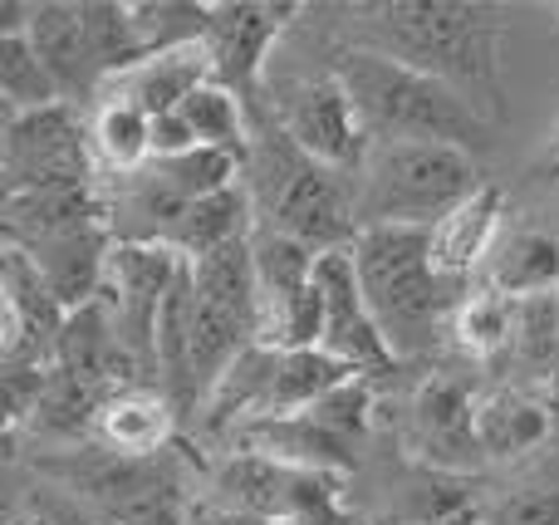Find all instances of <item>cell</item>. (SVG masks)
I'll use <instances>...</instances> for the list:
<instances>
[{"label": "cell", "instance_id": "obj_1", "mask_svg": "<svg viewBox=\"0 0 559 525\" xmlns=\"http://www.w3.org/2000/svg\"><path fill=\"white\" fill-rule=\"evenodd\" d=\"M358 20L354 45L393 55L423 74L452 84L481 118L506 114V10L501 5H462V0H378L348 10Z\"/></svg>", "mask_w": 559, "mask_h": 525}, {"label": "cell", "instance_id": "obj_2", "mask_svg": "<svg viewBox=\"0 0 559 525\" xmlns=\"http://www.w3.org/2000/svg\"><path fill=\"white\" fill-rule=\"evenodd\" d=\"M329 74L344 84L373 143H447L481 153L491 147V118H481L452 84L378 55L364 45H338L329 55Z\"/></svg>", "mask_w": 559, "mask_h": 525}, {"label": "cell", "instance_id": "obj_3", "mask_svg": "<svg viewBox=\"0 0 559 525\" xmlns=\"http://www.w3.org/2000/svg\"><path fill=\"white\" fill-rule=\"evenodd\" d=\"M241 182L255 202V231L289 236L314 255L348 251L358 241V182L314 163L275 118L251 128Z\"/></svg>", "mask_w": 559, "mask_h": 525}, {"label": "cell", "instance_id": "obj_4", "mask_svg": "<svg viewBox=\"0 0 559 525\" xmlns=\"http://www.w3.org/2000/svg\"><path fill=\"white\" fill-rule=\"evenodd\" d=\"M354 271L364 285V300L383 330L388 349L397 359L437 349L442 334H452V320L462 300L472 295L466 281H447L432 265L427 231L417 226H373L354 241Z\"/></svg>", "mask_w": 559, "mask_h": 525}, {"label": "cell", "instance_id": "obj_5", "mask_svg": "<svg viewBox=\"0 0 559 525\" xmlns=\"http://www.w3.org/2000/svg\"><path fill=\"white\" fill-rule=\"evenodd\" d=\"M358 182V231L417 226L432 231L447 212L486 187L481 163L447 143H373Z\"/></svg>", "mask_w": 559, "mask_h": 525}, {"label": "cell", "instance_id": "obj_6", "mask_svg": "<svg viewBox=\"0 0 559 525\" xmlns=\"http://www.w3.org/2000/svg\"><path fill=\"white\" fill-rule=\"evenodd\" d=\"M206 501L275 525H354L344 506V477L261 452H226L212 472Z\"/></svg>", "mask_w": 559, "mask_h": 525}, {"label": "cell", "instance_id": "obj_7", "mask_svg": "<svg viewBox=\"0 0 559 525\" xmlns=\"http://www.w3.org/2000/svg\"><path fill=\"white\" fill-rule=\"evenodd\" d=\"M265 94H271V118L314 163L348 177L364 172L368 153H373V138H368L344 84L329 74V64L314 69V74H280L265 84Z\"/></svg>", "mask_w": 559, "mask_h": 525}, {"label": "cell", "instance_id": "obj_8", "mask_svg": "<svg viewBox=\"0 0 559 525\" xmlns=\"http://www.w3.org/2000/svg\"><path fill=\"white\" fill-rule=\"evenodd\" d=\"M94 138L74 104H55L45 114L5 118L0 128V177L5 196L45 192V187H84L94 182Z\"/></svg>", "mask_w": 559, "mask_h": 525}, {"label": "cell", "instance_id": "obj_9", "mask_svg": "<svg viewBox=\"0 0 559 525\" xmlns=\"http://www.w3.org/2000/svg\"><path fill=\"white\" fill-rule=\"evenodd\" d=\"M299 15V5H271V0H216L212 5V29H206V55H212V79L222 88H231L246 104L255 123H271V104H261L265 94V64H271L275 39L285 35V25Z\"/></svg>", "mask_w": 559, "mask_h": 525}, {"label": "cell", "instance_id": "obj_10", "mask_svg": "<svg viewBox=\"0 0 559 525\" xmlns=\"http://www.w3.org/2000/svg\"><path fill=\"white\" fill-rule=\"evenodd\" d=\"M314 281L324 290V344L319 349L334 354L344 369H354L358 379H383L397 369V354L388 349L383 330H378L373 310L364 300V285L354 271V246L348 251H329L319 255Z\"/></svg>", "mask_w": 559, "mask_h": 525}, {"label": "cell", "instance_id": "obj_11", "mask_svg": "<svg viewBox=\"0 0 559 525\" xmlns=\"http://www.w3.org/2000/svg\"><path fill=\"white\" fill-rule=\"evenodd\" d=\"M407 448L427 472L442 477H462L476 462H486L476 442V393L452 373L423 379L407 408Z\"/></svg>", "mask_w": 559, "mask_h": 525}, {"label": "cell", "instance_id": "obj_12", "mask_svg": "<svg viewBox=\"0 0 559 525\" xmlns=\"http://www.w3.org/2000/svg\"><path fill=\"white\" fill-rule=\"evenodd\" d=\"M64 305L49 295L35 265L5 246V275H0V359L55 369L59 334H64Z\"/></svg>", "mask_w": 559, "mask_h": 525}, {"label": "cell", "instance_id": "obj_13", "mask_svg": "<svg viewBox=\"0 0 559 525\" xmlns=\"http://www.w3.org/2000/svg\"><path fill=\"white\" fill-rule=\"evenodd\" d=\"M29 45L45 59L49 79L59 84L64 104H84V98H104L108 79L94 59L84 29V10L69 5V0H45V5H29Z\"/></svg>", "mask_w": 559, "mask_h": 525}, {"label": "cell", "instance_id": "obj_14", "mask_svg": "<svg viewBox=\"0 0 559 525\" xmlns=\"http://www.w3.org/2000/svg\"><path fill=\"white\" fill-rule=\"evenodd\" d=\"M98 226H108V196L98 182L5 196V246L10 251H29V246L59 241V236L98 231Z\"/></svg>", "mask_w": 559, "mask_h": 525}, {"label": "cell", "instance_id": "obj_15", "mask_svg": "<svg viewBox=\"0 0 559 525\" xmlns=\"http://www.w3.org/2000/svg\"><path fill=\"white\" fill-rule=\"evenodd\" d=\"M177 422H182V413L163 389L133 383V389H118L104 398L94 422V442L104 452H114V457L153 462L167 457V448L177 442Z\"/></svg>", "mask_w": 559, "mask_h": 525}, {"label": "cell", "instance_id": "obj_16", "mask_svg": "<svg viewBox=\"0 0 559 525\" xmlns=\"http://www.w3.org/2000/svg\"><path fill=\"white\" fill-rule=\"evenodd\" d=\"M501 187L486 182L476 196H466L456 212H447L442 222L427 231V251H432V265L447 275V281H466L472 285L476 271H486V261L501 246Z\"/></svg>", "mask_w": 559, "mask_h": 525}, {"label": "cell", "instance_id": "obj_17", "mask_svg": "<svg viewBox=\"0 0 559 525\" xmlns=\"http://www.w3.org/2000/svg\"><path fill=\"white\" fill-rule=\"evenodd\" d=\"M35 275L49 285L64 314L84 310L104 295L108 285V261H114V231L98 226V231H79V236H59V241H45V246H29L20 251Z\"/></svg>", "mask_w": 559, "mask_h": 525}, {"label": "cell", "instance_id": "obj_18", "mask_svg": "<svg viewBox=\"0 0 559 525\" xmlns=\"http://www.w3.org/2000/svg\"><path fill=\"white\" fill-rule=\"evenodd\" d=\"M202 84H212V55H206V45H187V49H167V55H147L138 69L118 74L104 88V98H123V104L143 108L147 118H163L177 114Z\"/></svg>", "mask_w": 559, "mask_h": 525}, {"label": "cell", "instance_id": "obj_19", "mask_svg": "<svg viewBox=\"0 0 559 525\" xmlns=\"http://www.w3.org/2000/svg\"><path fill=\"white\" fill-rule=\"evenodd\" d=\"M550 432H555V408L540 403L535 393L515 389V383L476 393V442H481V457L491 462L525 457L540 442H550Z\"/></svg>", "mask_w": 559, "mask_h": 525}, {"label": "cell", "instance_id": "obj_20", "mask_svg": "<svg viewBox=\"0 0 559 525\" xmlns=\"http://www.w3.org/2000/svg\"><path fill=\"white\" fill-rule=\"evenodd\" d=\"M481 285L501 290L506 300L559 290V236L545 231H506L496 255L486 261Z\"/></svg>", "mask_w": 559, "mask_h": 525}, {"label": "cell", "instance_id": "obj_21", "mask_svg": "<svg viewBox=\"0 0 559 525\" xmlns=\"http://www.w3.org/2000/svg\"><path fill=\"white\" fill-rule=\"evenodd\" d=\"M555 344H559V290L550 295H525L515 300L511 314V349H506V373L521 379V389L540 383L550 393L555 379Z\"/></svg>", "mask_w": 559, "mask_h": 525}, {"label": "cell", "instance_id": "obj_22", "mask_svg": "<svg viewBox=\"0 0 559 525\" xmlns=\"http://www.w3.org/2000/svg\"><path fill=\"white\" fill-rule=\"evenodd\" d=\"M255 236V202L246 192V182L226 187L216 196H202L192 202V212L182 216V231H177L173 251L187 255V261H202V255L222 251V246H236V241H251Z\"/></svg>", "mask_w": 559, "mask_h": 525}, {"label": "cell", "instance_id": "obj_23", "mask_svg": "<svg viewBox=\"0 0 559 525\" xmlns=\"http://www.w3.org/2000/svg\"><path fill=\"white\" fill-rule=\"evenodd\" d=\"M55 104H64V98H59V84L49 79L45 59L29 45V29H5L0 35V108H5V118L45 114Z\"/></svg>", "mask_w": 559, "mask_h": 525}, {"label": "cell", "instance_id": "obj_24", "mask_svg": "<svg viewBox=\"0 0 559 525\" xmlns=\"http://www.w3.org/2000/svg\"><path fill=\"white\" fill-rule=\"evenodd\" d=\"M94 157L98 167H108L114 177H128V172H143L153 163V118L143 108L123 104V98H104L94 114Z\"/></svg>", "mask_w": 559, "mask_h": 525}, {"label": "cell", "instance_id": "obj_25", "mask_svg": "<svg viewBox=\"0 0 559 525\" xmlns=\"http://www.w3.org/2000/svg\"><path fill=\"white\" fill-rule=\"evenodd\" d=\"M511 314H515V300H506V295L491 290V285H476L452 320V344L472 363L501 369L506 349H511Z\"/></svg>", "mask_w": 559, "mask_h": 525}, {"label": "cell", "instance_id": "obj_26", "mask_svg": "<svg viewBox=\"0 0 559 525\" xmlns=\"http://www.w3.org/2000/svg\"><path fill=\"white\" fill-rule=\"evenodd\" d=\"M104 398H108V393L94 389V383L74 379V373H64V369H49L45 398H39L29 428L45 432V438H55V442L88 438V432H94V422H98V408H104Z\"/></svg>", "mask_w": 559, "mask_h": 525}, {"label": "cell", "instance_id": "obj_27", "mask_svg": "<svg viewBox=\"0 0 559 525\" xmlns=\"http://www.w3.org/2000/svg\"><path fill=\"white\" fill-rule=\"evenodd\" d=\"M182 118L192 123V133H197V143L202 147L231 153V157H241V163L251 157V114H246L241 98H236L231 88H222L216 79L187 98Z\"/></svg>", "mask_w": 559, "mask_h": 525}, {"label": "cell", "instance_id": "obj_28", "mask_svg": "<svg viewBox=\"0 0 559 525\" xmlns=\"http://www.w3.org/2000/svg\"><path fill=\"white\" fill-rule=\"evenodd\" d=\"M133 29H138V39H143V55H167V49L206 45L212 5H206V0H138Z\"/></svg>", "mask_w": 559, "mask_h": 525}, {"label": "cell", "instance_id": "obj_29", "mask_svg": "<svg viewBox=\"0 0 559 525\" xmlns=\"http://www.w3.org/2000/svg\"><path fill=\"white\" fill-rule=\"evenodd\" d=\"M79 10H84L88 45H94V59H98L108 84L147 59L143 39H138V29H133V5H118V0H84Z\"/></svg>", "mask_w": 559, "mask_h": 525}, {"label": "cell", "instance_id": "obj_30", "mask_svg": "<svg viewBox=\"0 0 559 525\" xmlns=\"http://www.w3.org/2000/svg\"><path fill=\"white\" fill-rule=\"evenodd\" d=\"M153 167L163 172V182L173 187L177 196H187V202H202V196L226 192V187H236L246 172L241 157L216 153V147H192V153L163 157V163H153Z\"/></svg>", "mask_w": 559, "mask_h": 525}, {"label": "cell", "instance_id": "obj_31", "mask_svg": "<svg viewBox=\"0 0 559 525\" xmlns=\"http://www.w3.org/2000/svg\"><path fill=\"white\" fill-rule=\"evenodd\" d=\"M368 413H373V383L348 379V383H338L329 398H319L314 408H309V418H314L319 428H329L334 438L358 442L364 438V428H368Z\"/></svg>", "mask_w": 559, "mask_h": 525}, {"label": "cell", "instance_id": "obj_32", "mask_svg": "<svg viewBox=\"0 0 559 525\" xmlns=\"http://www.w3.org/2000/svg\"><path fill=\"white\" fill-rule=\"evenodd\" d=\"M476 516L481 525H559V487H521L486 501Z\"/></svg>", "mask_w": 559, "mask_h": 525}, {"label": "cell", "instance_id": "obj_33", "mask_svg": "<svg viewBox=\"0 0 559 525\" xmlns=\"http://www.w3.org/2000/svg\"><path fill=\"white\" fill-rule=\"evenodd\" d=\"M35 516H45L49 525H114L108 516H98L94 506H84L79 497H69L64 487H39V497H35Z\"/></svg>", "mask_w": 559, "mask_h": 525}, {"label": "cell", "instance_id": "obj_34", "mask_svg": "<svg viewBox=\"0 0 559 525\" xmlns=\"http://www.w3.org/2000/svg\"><path fill=\"white\" fill-rule=\"evenodd\" d=\"M192 147H202V143H197L192 123L182 118V108L153 118V163H163V157H182V153H192Z\"/></svg>", "mask_w": 559, "mask_h": 525}, {"label": "cell", "instance_id": "obj_35", "mask_svg": "<svg viewBox=\"0 0 559 525\" xmlns=\"http://www.w3.org/2000/svg\"><path fill=\"white\" fill-rule=\"evenodd\" d=\"M118 525H187V501H182V491H173V497H157V501H147L143 511H133V516H123Z\"/></svg>", "mask_w": 559, "mask_h": 525}, {"label": "cell", "instance_id": "obj_36", "mask_svg": "<svg viewBox=\"0 0 559 525\" xmlns=\"http://www.w3.org/2000/svg\"><path fill=\"white\" fill-rule=\"evenodd\" d=\"M187 525H275V521H255V516H241V511H226L216 501H187Z\"/></svg>", "mask_w": 559, "mask_h": 525}, {"label": "cell", "instance_id": "obj_37", "mask_svg": "<svg viewBox=\"0 0 559 525\" xmlns=\"http://www.w3.org/2000/svg\"><path fill=\"white\" fill-rule=\"evenodd\" d=\"M540 182H550V187H559V123H555V133H550V143H545V157H540Z\"/></svg>", "mask_w": 559, "mask_h": 525}, {"label": "cell", "instance_id": "obj_38", "mask_svg": "<svg viewBox=\"0 0 559 525\" xmlns=\"http://www.w3.org/2000/svg\"><path fill=\"white\" fill-rule=\"evenodd\" d=\"M550 408L559 413V344H555V379H550Z\"/></svg>", "mask_w": 559, "mask_h": 525}, {"label": "cell", "instance_id": "obj_39", "mask_svg": "<svg viewBox=\"0 0 559 525\" xmlns=\"http://www.w3.org/2000/svg\"><path fill=\"white\" fill-rule=\"evenodd\" d=\"M476 511H481V506H472L466 516H452V521H442V525H481V516H476Z\"/></svg>", "mask_w": 559, "mask_h": 525}, {"label": "cell", "instance_id": "obj_40", "mask_svg": "<svg viewBox=\"0 0 559 525\" xmlns=\"http://www.w3.org/2000/svg\"><path fill=\"white\" fill-rule=\"evenodd\" d=\"M15 525H49V521H45V516H35V511H29V516H20Z\"/></svg>", "mask_w": 559, "mask_h": 525}]
</instances>
